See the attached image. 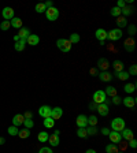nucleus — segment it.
Returning a JSON list of instances; mask_svg holds the SVG:
<instances>
[{
	"mask_svg": "<svg viewBox=\"0 0 137 153\" xmlns=\"http://www.w3.org/2000/svg\"><path fill=\"white\" fill-rule=\"evenodd\" d=\"M111 129H112V131L121 133L125 129V120L122 118H115V119H112V122H111Z\"/></svg>",
	"mask_w": 137,
	"mask_h": 153,
	"instance_id": "obj_1",
	"label": "nucleus"
},
{
	"mask_svg": "<svg viewBox=\"0 0 137 153\" xmlns=\"http://www.w3.org/2000/svg\"><path fill=\"white\" fill-rule=\"evenodd\" d=\"M56 45L62 52H70V49H71V42L67 38H59L56 41Z\"/></svg>",
	"mask_w": 137,
	"mask_h": 153,
	"instance_id": "obj_2",
	"label": "nucleus"
},
{
	"mask_svg": "<svg viewBox=\"0 0 137 153\" xmlns=\"http://www.w3.org/2000/svg\"><path fill=\"white\" fill-rule=\"evenodd\" d=\"M45 16H47V19H48V21L54 22V21H56V19L59 18V10L56 8V7H51V8H47Z\"/></svg>",
	"mask_w": 137,
	"mask_h": 153,
	"instance_id": "obj_3",
	"label": "nucleus"
},
{
	"mask_svg": "<svg viewBox=\"0 0 137 153\" xmlns=\"http://www.w3.org/2000/svg\"><path fill=\"white\" fill-rule=\"evenodd\" d=\"M106 98H107V96H106L104 90H96L95 93H93V103L98 105L106 103Z\"/></svg>",
	"mask_w": 137,
	"mask_h": 153,
	"instance_id": "obj_4",
	"label": "nucleus"
},
{
	"mask_svg": "<svg viewBox=\"0 0 137 153\" xmlns=\"http://www.w3.org/2000/svg\"><path fill=\"white\" fill-rule=\"evenodd\" d=\"M124 36V33H122V30L121 29H112V30H110V32L107 33V38L108 40H111V41H118V40L121 38V37Z\"/></svg>",
	"mask_w": 137,
	"mask_h": 153,
	"instance_id": "obj_5",
	"label": "nucleus"
},
{
	"mask_svg": "<svg viewBox=\"0 0 137 153\" xmlns=\"http://www.w3.org/2000/svg\"><path fill=\"white\" fill-rule=\"evenodd\" d=\"M51 114H52V108L49 107V105H41L40 107V109H39V115L41 118H49L51 116Z\"/></svg>",
	"mask_w": 137,
	"mask_h": 153,
	"instance_id": "obj_6",
	"label": "nucleus"
},
{
	"mask_svg": "<svg viewBox=\"0 0 137 153\" xmlns=\"http://www.w3.org/2000/svg\"><path fill=\"white\" fill-rule=\"evenodd\" d=\"M75 123H77L78 129H85V127L88 126V116H85L84 114L78 115V116H77V120H75Z\"/></svg>",
	"mask_w": 137,
	"mask_h": 153,
	"instance_id": "obj_7",
	"label": "nucleus"
},
{
	"mask_svg": "<svg viewBox=\"0 0 137 153\" xmlns=\"http://www.w3.org/2000/svg\"><path fill=\"white\" fill-rule=\"evenodd\" d=\"M108 137H110L111 143H115V145H119V142L122 141L121 133H117V131H110V134H108Z\"/></svg>",
	"mask_w": 137,
	"mask_h": 153,
	"instance_id": "obj_8",
	"label": "nucleus"
},
{
	"mask_svg": "<svg viewBox=\"0 0 137 153\" xmlns=\"http://www.w3.org/2000/svg\"><path fill=\"white\" fill-rule=\"evenodd\" d=\"M96 109H98V114L100 115V116H107L108 112H110V108H108V104H107V103L99 104Z\"/></svg>",
	"mask_w": 137,
	"mask_h": 153,
	"instance_id": "obj_9",
	"label": "nucleus"
},
{
	"mask_svg": "<svg viewBox=\"0 0 137 153\" xmlns=\"http://www.w3.org/2000/svg\"><path fill=\"white\" fill-rule=\"evenodd\" d=\"M98 67L101 70V71H107L108 67H110V62H108L107 58H100L98 60Z\"/></svg>",
	"mask_w": 137,
	"mask_h": 153,
	"instance_id": "obj_10",
	"label": "nucleus"
},
{
	"mask_svg": "<svg viewBox=\"0 0 137 153\" xmlns=\"http://www.w3.org/2000/svg\"><path fill=\"white\" fill-rule=\"evenodd\" d=\"M1 15H3L4 21H11L14 18V10L11 8V7H4Z\"/></svg>",
	"mask_w": 137,
	"mask_h": 153,
	"instance_id": "obj_11",
	"label": "nucleus"
},
{
	"mask_svg": "<svg viewBox=\"0 0 137 153\" xmlns=\"http://www.w3.org/2000/svg\"><path fill=\"white\" fill-rule=\"evenodd\" d=\"M136 42H134V40H133V37H129V38L125 41V44H124V47H125V49H126L127 52H133L134 51V48H136V45H134Z\"/></svg>",
	"mask_w": 137,
	"mask_h": 153,
	"instance_id": "obj_12",
	"label": "nucleus"
},
{
	"mask_svg": "<svg viewBox=\"0 0 137 153\" xmlns=\"http://www.w3.org/2000/svg\"><path fill=\"white\" fill-rule=\"evenodd\" d=\"M63 116V109L60 107H55L52 108V114H51V118H52L54 120H58L60 118Z\"/></svg>",
	"mask_w": 137,
	"mask_h": 153,
	"instance_id": "obj_13",
	"label": "nucleus"
},
{
	"mask_svg": "<svg viewBox=\"0 0 137 153\" xmlns=\"http://www.w3.org/2000/svg\"><path fill=\"white\" fill-rule=\"evenodd\" d=\"M122 103H124V105L126 108H134V105H136V98L132 97V96H127V97H125L124 100H122Z\"/></svg>",
	"mask_w": 137,
	"mask_h": 153,
	"instance_id": "obj_14",
	"label": "nucleus"
},
{
	"mask_svg": "<svg viewBox=\"0 0 137 153\" xmlns=\"http://www.w3.org/2000/svg\"><path fill=\"white\" fill-rule=\"evenodd\" d=\"M39 42H40V37L37 36V34H30L26 38V44H29V45H32V47L37 45Z\"/></svg>",
	"mask_w": 137,
	"mask_h": 153,
	"instance_id": "obj_15",
	"label": "nucleus"
},
{
	"mask_svg": "<svg viewBox=\"0 0 137 153\" xmlns=\"http://www.w3.org/2000/svg\"><path fill=\"white\" fill-rule=\"evenodd\" d=\"M23 122H25V116L21 114L15 115V116L13 118V126H15V127H19L21 124H23Z\"/></svg>",
	"mask_w": 137,
	"mask_h": 153,
	"instance_id": "obj_16",
	"label": "nucleus"
},
{
	"mask_svg": "<svg viewBox=\"0 0 137 153\" xmlns=\"http://www.w3.org/2000/svg\"><path fill=\"white\" fill-rule=\"evenodd\" d=\"M95 36L100 42H104V40L107 38V32H106L104 29H98L95 33Z\"/></svg>",
	"mask_w": 137,
	"mask_h": 153,
	"instance_id": "obj_17",
	"label": "nucleus"
},
{
	"mask_svg": "<svg viewBox=\"0 0 137 153\" xmlns=\"http://www.w3.org/2000/svg\"><path fill=\"white\" fill-rule=\"evenodd\" d=\"M121 137L124 138V140H126V141H130V140H133L134 138V135H133V131H132L130 129H124L122 133H121Z\"/></svg>",
	"mask_w": 137,
	"mask_h": 153,
	"instance_id": "obj_18",
	"label": "nucleus"
},
{
	"mask_svg": "<svg viewBox=\"0 0 137 153\" xmlns=\"http://www.w3.org/2000/svg\"><path fill=\"white\" fill-rule=\"evenodd\" d=\"M99 78H100L101 82H110L112 79V74H110L108 71H101L99 74Z\"/></svg>",
	"mask_w": 137,
	"mask_h": 153,
	"instance_id": "obj_19",
	"label": "nucleus"
},
{
	"mask_svg": "<svg viewBox=\"0 0 137 153\" xmlns=\"http://www.w3.org/2000/svg\"><path fill=\"white\" fill-rule=\"evenodd\" d=\"M47 142H48L51 146H58L59 142H60V140H59V135H55V134L49 135V137H48V141H47Z\"/></svg>",
	"mask_w": 137,
	"mask_h": 153,
	"instance_id": "obj_20",
	"label": "nucleus"
},
{
	"mask_svg": "<svg viewBox=\"0 0 137 153\" xmlns=\"http://www.w3.org/2000/svg\"><path fill=\"white\" fill-rule=\"evenodd\" d=\"M29 36H30V30L28 29V27H21L19 33H18V37H19L21 40H26Z\"/></svg>",
	"mask_w": 137,
	"mask_h": 153,
	"instance_id": "obj_21",
	"label": "nucleus"
},
{
	"mask_svg": "<svg viewBox=\"0 0 137 153\" xmlns=\"http://www.w3.org/2000/svg\"><path fill=\"white\" fill-rule=\"evenodd\" d=\"M115 23H117L118 29H122V27L127 26V19L125 18V16H118L117 21H115Z\"/></svg>",
	"mask_w": 137,
	"mask_h": 153,
	"instance_id": "obj_22",
	"label": "nucleus"
},
{
	"mask_svg": "<svg viewBox=\"0 0 137 153\" xmlns=\"http://www.w3.org/2000/svg\"><path fill=\"white\" fill-rule=\"evenodd\" d=\"M11 23V27H15V29H21L22 27V21H21V18H15L14 16L13 19L10 21Z\"/></svg>",
	"mask_w": 137,
	"mask_h": 153,
	"instance_id": "obj_23",
	"label": "nucleus"
},
{
	"mask_svg": "<svg viewBox=\"0 0 137 153\" xmlns=\"http://www.w3.org/2000/svg\"><path fill=\"white\" fill-rule=\"evenodd\" d=\"M25 45H26V40H19V41L15 42L14 48H15V51L21 52V51H23V49H25Z\"/></svg>",
	"mask_w": 137,
	"mask_h": 153,
	"instance_id": "obj_24",
	"label": "nucleus"
},
{
	"mask_svg": "<svg viewBox=\"0 0 137 153\" xmlns=\"http://www.w3.org/2000/svg\"><path fill=\"white\" fill-rule=\"evenodd\" d=\"M54 126H55V120H54L51 116L44 119V127H45V129H52Z\"/></svg>",
	"mask_w": 137,
	"mask_h": 153,
	"instance_id": "obj_25",
	"label": "nucleus"
},
{
	"mask_svg": "<svg viewBox=\"0 0 137 153\" xmlns=\"http://www.w3.org/2000/svg\"><path fill=\"white\" fill-rule=\"evenodd\" d=\"M106 96H110V97H114V96H117V89L114 88V86H107L104 90Z\"/></svg>",
	"mask_w": 137,
	"mask_h": 153,
	"instance_id": "obj_26",
	"label": "nucleus"
},
{
	"mask_svg": "<svg viewBox=\"0 0 137 153\" xmlns=\"http://www.w3.org/2000/svg\"><path fill=\"white\" fill-rule=\"evenodd\" d=\"M133 11H134V8H133V7L125 6L124 8H122V10H121V14H124V15H125V18H126V16L132 15V14H133Z\"/></svg>",
	"mask_w": 137,
	"mask_h": 153,
	"instance_id": "obj_27",
	"label": "nucleus"
},
{
	"mask_svg": "<svg viewBox=\"0 0 137 153\" xmlns=\"http://www.w3.org/2000/svg\"><path fill=\"white\" fill-rule=\"evenodd\" d=\"M106 152H107V153H117V152H119V150H118V145H115V143H108L107 146H106Z\"/></svg>",
	"mask_w": 137,
	"mask_h": 153,
	"instance_id": "obj_28",
	"label": "nucleus"
},
{
	"mask_svg": "<svg viewBox=\"0 0 137 153\" xmlns=\"http://www.w3.org/2000/svg\"><path fill=\"white\" fill-rule=\"evenodd\" d=\"M112 66H114V70H115V72L124 71V63H122L121 60H115V62L112 63Z\"/></svg>",
	"mask_w": 137,
	"mask_h": 153,
	"instance_id": "obj_29",
	"label": "nucleus"
},
{
	"mask_svg": "<svg viewBox=\"0 0 137 153\" xmlns=\"http://www.w3.org/2000/svg\"><path fill=\"white\" fill-rule=\"evenodd\" d=\"M124 90L126 92L127 95H130V93H133L134 90H136V84H126L124 86Z\"/></svg>",
	"mask_w": 137,
	"mask_h": 153,
	"instance_id": "obj_30",
	"label": "nucleus"
},
{
	"mask_svg": "<svg viewBox=\"0 0 137 153\" xmlns=\"http://www.w3.org/2000/svg\"><path fill=\"white\" fill-rule=\"evenodd\" d=\"M68 41L71 42V45L73 44H77V42H80V40H81V37H80V34H77V33H73L71 36L68 37Z\"/></svg>",
	"mask_w": 137,
	"mask_h": 153,
	"instance_id": "obj_31",
	"label": "nucleus"
},
{
	"mask_svg": "<svg viewBox=\"0 0 137 153\" xmlns=\"http://www.w3.org/2000/svg\"><path fill=\"white\" fill-rule=\"evenodd\" d=\"M18 135H19V138H22V140H26V138L30 135V130L29 129H22V130H19Z\"/></svg>",
	"mask_w": 137,
	"mask_h": 153,
	"instance_id": "obj_32",
	"label": "nucleus"
},
{
	"mask_svg": "<svg viewBox=\"0 0 137 153\" xmlns=\"http://www.w3.org/2000/svg\"><path fill=\"white\" fill-rule=\"evenodd\" d=\"M85 130H86V134H88V135H95V134L99 131L96 126H86Z\"/></svg>",
	"mask_w": 137,
	"mask_h": 153,
	"instance_id": "obj_33",
	"label": "nucleus"
},
{
	"mask_svg": "<svg viewBox=\"0 0 137 153\" xmlns=\"http://www.w3.org/2000/svg\"><path fill=\"white\" fill-rule=\"evenodd\" d=\"M48 137H49V134L47 133V131H41V133L37 135L40 142H47V141H48Z\"/></svg>",
	"mask_w": 137,
	"mask_h": 153,
	"instance_id": "obj_34",
	"label": "nucleus"
},
{
	"mask_svg": "<svg viewBox=\"0 0 137 153\" xmlns=\"http://www.w3.org/2000/svg\"><path fill=\"white\" fill-rule=\"evenodd\" d=\"M115 77H118V79H121V81H126L129 78V74H127V71H119L115 72Z\"/></svg>",
	"mask_w": 137,
	"mask_h": 153,
	"instance_id": "obj_35",
	"label": "nucleus"
},
{
	"mask_svg": "<svg viewBox=\"0 0 137 153\" xmlns=\"http://www.w3.org/2000/svg\"><path fill=\"white\" fill-rule=\"evenodd\" d=\"M34 10H36V13H39V14L45 13V11H47L45 4H44V3H39V4H36V7H34Z\"/></svg>",
	"mask_w": 137,
	"mask_h": 153,
	"instance_id": "obj_36",
	"label": "nucleus"
},
{
	"mask_svg": "<svg viewBox=\"0 0 137 153\" xmlns=\"http://www.w3.org/2000/svg\"><path fill=\"white\" fill-rule=\"evenodd\" d=\"M88 124L89 126H98V118H96L95 115L88 116Z\"/></svg>",
	"mask_w": 137,
	"mask_h": 153,
	"instance_id": "obj_37",
	"label": "nucleus"
},
{
	"mask_svg": "<svg viewBox=\"0 0 137 153\" xmlns=\"http://www.w3.org/2000/svg\"><path fill=\"white\" fill-rule=\"evenodd\" d=\"M7 131H8V134H10V135H18L19 129H18V127H15V126H10Z\"/></svg>",
	"mask_w": 137,
	"mask_h": 153,
	"instance_id": "obj_38",
	"label": "nucleus"
},
{
	"mask_svg": "<svg viewBox=\"0 0 137 153\" xmlns=\"http://www.w3.org/2000/svg\"><path fill=\"white\" fill-rule=\"evenodd\" d=\"M136 32H137L136 25H129V26H127V33H129V36L130 37H133L134 34H136Z\"/></svg>",
	"mask_w": 137,
	"mask_h": 153,
	"instance_id": "obj_39",
	"label": "nucleus"
},
{
	"mask_svg": "<svg viewBox=\"0 0 137 153\" xmlns=\"http://www.w3.org/2000/svg\"><path fill=\"white\" fill-rule=\"evenodd\" d=\"M11 27V23H10V21H3V22L0 23V29L1 30H4V32H6V30H8Z\"/></svg>",
	"mask_w": 137,
	"mask_h": 153,
	"instance_id": "obj_40",
	"label": "nucleus"
},
{
	"mask_svg": "<svg viewBox=\"0 0 137 153\" xmlns=\"http://www.w3.org/2000/svg\"><path fill=\"white\" fill-rule=\"evenodd\" d=\"M110 13H111V15L115 16V18H118V16H121V10H119L118 7H112Z\"/></svg>",
	"mask_w": 137,
	"mask_h": 153,
	"instance_id": "obj_41",
	"label": "nucleus"
},
{
	"mask_svg": "<svg viewBox=\"0 0 137 153\" xmlns=\"http://www.w3.org/2000/svg\"><path fill=\"white\" fill-rule=\"evenodd\" d=\"M77 135H78L80 138L88 137V134H86V130H85V129H78V130H77Z\"/></svg>",
	"mask_w": 137,
	"mask_h": 153,
	"instance_id": "obj_42",
	"label": "nucleus"
},
{
	"mask_svg": "<svg viewBox=\"0 0 137 153\" xmlns=\"http://www.w3.org/2000/svg\"><path fill=\"white\" fill-rule=\"evenodd\" d=\"M127 74L129 75H136L137 74V64H132L130 66V69H129V71H127Z\"/></svg>",
	"mask_w": 137,
	"mask_h": 153,
	"instance_id": "obj_43",
	"label": "nucleus"
},
{
	"mask_svg": "<svg viewBox=\"0 0 137 153\" xmlns=\"http://www.w3.org/2000/svg\"><path fill=\"white\" fill-rule=\"evenodd\" d=\"M23 124H25V129H32L33 126H34V123H33L32 119H25V122H23Z\"/></svg>",
	"mask_w": 137,
	"mask_h": 153,
	"instance_id": "obj_44",
	"label": "nucleus"
},
{
	"mask_svg": "<svg viewBox=\"0 0 137 153\" xmlns=\"http://www.w3.org/2000/svg\"><path fill=\"white\" fill-rule=\"evenodd\" d=\"M122 103V100H121V97H119V96H114V97H112V104L114 105H119Z\"/></svg>",
	"mask_w": 137,
	"mask_h": 153,
	"instance_id": "obj_45",
	"label": "nucleus"
},
{
	"mask_svg": "<svg viewBox=\"0 0 137 153\" xmlns=\"http://www.w3.org/2000/svg\"><path fill=\"white\" fill-rule=\"evenodd\" d=\"M39 153H54V152H52V149H51V148L44 146V148H41V149L39 150Z\"/></svg>",
	"mask_w": 137,
	"mask_h": 153,
	"instance_id": "obj_46",
	"label": "nucleus"
},
{
	"mask_svg": "<svg viewBox=\"0 0 137 153\" xmlns=\"http://www.w3.org/2000/svg\"><path fill=\"white\" fill-rule=\"evenodd\" d=\"M125 6H126V1H125V0H118V3H117V6L115 7H118L119 10H122Z\"/></svg>",
	"mask_w": 137,
	"mask_h": 153,
	"instance_id": "obj_47",
	"label": "nucleus"
},
{
	"mask_svg": "<svg viewBox=\"0 0 137 153\" xmlns=\"http://www.w3.org/2000/svg\"><path fill=\"white\" fill-rule=\"evenodd\" d=\"M127 142H129L127 145H129L130 148H133V149H136V148H137V141L134 140V138H133V140H130V141H127Z\"/></svg>",
	"mask_w": 137,
	"mask_h": 153,
	"instance_id": "obj_48",
	"label": "nucleus"
},
{
	"mask_svg": "<svg viewBox=\"0 0 137 153\" xmlns=\"http://www.w3.org/2000/svg\"><path fill=\"white\" fill-rule=\"evenodd\" d=\"M100 131H101V134H103V135H108V134H110V130H108L107 127H103Z\"/></svg>",
	"mask_w": 137,
	"mask_h": 153,
	"instance_id": "obj_49",
	"label": "nucleus"
},
{
	"mask_svg": "<svg viewBox=\"0 0 137 153\" xmlns=\"http://www.w3.org/2000/svg\"><path fill=\"white\" fill-rule=\"evenodd\" d=\"M23 116H25V119H32L33 118V114L30 111H28V112H25V115H23Z\"/></svg>",
	"mask_w": 137,
	"mask_h": 153,
	"instance_id": "obj_50",
	"label": "nucleus"
},
{
	"mask_svg": "<svg viewBox=\"0 0 137 153\" xmlns=\"http://www.w3.org/2000/svg\"><path fill=\"white\" fill-rule=\"evenodd\" d=\"M96 108H98V104H95V103H91V104H89V109H91V111H95Z\"/></svg>",
	"mask_w": 137,
	"mask_h": 153,
	"instance_id": "obj_51",
	"label": "nucleus"
},
{
	"mask_svg": "<svg viewBox=\"0 0 137 153\" xmlns=\"http://www.w3.org/2000/svg\"><path fill=\"white\" fill-rule=\"evenodd\" d=\"M44 4H45V8H51V7H54V3H52V1H45Z\"/></svg>",
	"mask_w": 137,
	"mask_h": 153,
	"instance_id": "obj_52",
	"label": "nucleus"
},
{
	"mask_svg": "<svg viewBox=\"0 0 137 153\" xmlns=\"http://www.w3.org/2000/svg\"><path fill=\"white\" fill-rule=\"evenodd\" d=\"M85 153H96V150H95V149H88Z\"/></svg>",
	"mask_w": 137,
	"mask_h": 153,
	"instance_id": "obj_53",
	"label": "nucleus"
},
{
	"mask_svg": "<svg viewBox=\"0 0 137 153\" xmlns=\"http://www.w3.org/2000/svg\"><path fill=\"white\" fill-rule=\"evenodd\" d=\"M19 40H21V38L18 37V34H15V36H14V41H15V42H16V41H19Z\"/></svg>",
	"mask_w": 137,
	"mask_h": 153,
	"instance_id": "obj_54",
	"label": "nucleus"
},
{
	"mask_svg": "<svg viewBox=\"0 0 137 153\" xmlns=\"http://www.w3.org/2000/svg\"><path fill=\"white\" fill-rule=\"evenodd\" d=\"M91 74H92V75L98 74V71H96V69H92V70H91Z\"/></svg>",
	"mask_w": 137,
	"mask_h": 153,
	"instance_id": "obj_55",
	"label": "nucleus"
},
{
	"mask_svg": "<svg viewBox=\"0 0 137 153\" xmlns=\"http://www.w3.org/2000/svg\"><path fill=\"white\" fill-rule=\"evenodd\" d=\"M4 142H6V140H4V138L3 137H0V145H3V143Z\"/></svg>",
	"mask_w": 137,
	"mask_h": 153,
	"instance_id": "obj_56",
	"label": "nucleus"
},
{
	"mask_svg": "<svg viewBox=\"0 0 137 153\" xmlns=\"http://www.w3.org/2000/svg\"><path fill=\"white\" fill-rule=\"evenodd\" d=\"M54 134H55V135H59V134H60V131H59V130H55V131H54Z\"/></svg>",
	"mask_w": 137,
	"mask_h": 153,
	"instance_id": "obj_57",
	"label": "nucleus"
},
{
	"mask_svg": "<svg viewBox=\"0 0 137 153\" xmlns=\"http://www.w3.org/2000/svg\"><path fill=\"white\" fill-rule=\"evenodd\" d=\"M117 153H124V152H117Z\"/></svg>",
	"mask_w": 137,
	"mask_h": 153,
	"instance_id": "obj_58",
	"label": "nucleus"
}]
</instances>
